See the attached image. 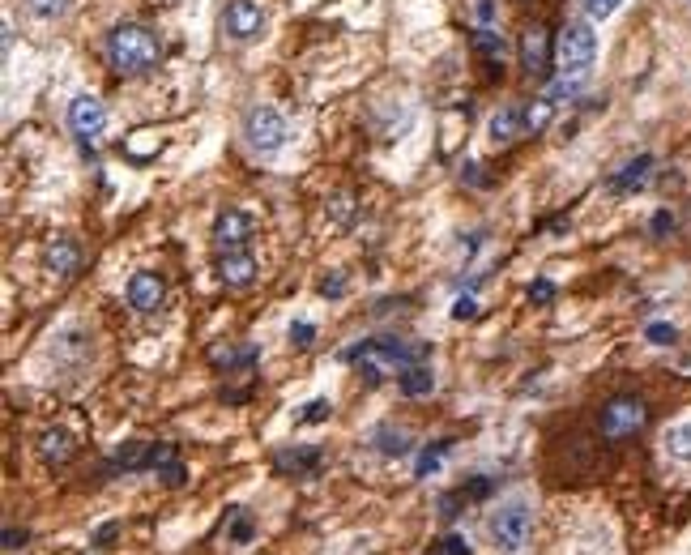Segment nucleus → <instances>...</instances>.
Segmentation results:
<instances>
[{
	"label": "nucleus",
	"mask_w": 691,
	"mask_h": 555,
	"mask_svg": "<svg viewBox=\"0 0 691 555\" xmlns=\"http://www.w3.org/2000/svg\"><path fill=\"white\" fill-rule=\"evenodd\" d=\"M43 265L52 269L56 278H73L77 265H82V248H77V240H69V235H60V240H52L43 248Z\"/></svg>",
	"instance_id": "nucleus-12"
},
{
	"label": "nucleus",
	"mask_w": 691,
	"mask_h": 555,
	"mask_svg": "<svg viewBox=\"0 0 691 555\" xmlns=\"http://www.w3.org/2000/svg\"><path fill=\"white\" fill-rule=\"evenodd\" d=\"M649 171H653V158H649V154L632 158L628 167L615 171V176L606 180V193H615V197H628V193H636V188H645V184H649Z\"/></svg>",
	"instance_id": "nucleus-13"
},
{
	"label": "nucleus",
	"mask_w": 691,
	"mask_h": 555,
	"mask_svg": "<svg viewBox=\"0 0 691 555\" xmlns=\"http://www.w3.org/2000/svg\"><path fill=\"white\" fill-rule=\"evenodd\" d=\"M645 419H649V410H645V402H640V398H615V402H606V410H602V436L606 440H623V436L640 432Z\"/></svg>",
	"instance_id": "nucleus-6"
},
{
	"label": "nucleus",
	"mask_w": 691,
	"mask_h": 555,
	"mask_svg": "<svg viewBox=\"0 0 691 555\" xmlns=\"http://www.w3.org/2000/svg\"><path fill=\"white\" fill-rule=\"evenodd\" d=\"M666 231H674V218H670V214L662 210V214L653 218V235H666Z\"/></svg>",
	"instance_id": "nucleus-33"
},
{
	"label": "nucleus",
	"mask_w": 691,
	"mask_h": 555,
	"mask_svg": "<svg viewBox=\"0 0 691 555\" xmlns=\"http://www.w3.org/2000/svg\"><path fill=\"white\" fill-rule=\"evenodd\" d=\"M312 338H316V329H312L308 321H295V325H291V342H295V346H312Z\"/></svg>",
	"instance_id": "nucleus-29"
},
{
	"label": "nucleus",
	"mask_w": 691,
	"mask_h": 555,
	"mask_svg": "<svg viewBox=\"0 0 691 555\" xmlns=\"http://www.w3.org/2000/svg\"><path fill=\"white\" fill-rule=\"evenodd\" d=\"M555 56H559V69H564L568 82L581 86L589 77V69H593V56H598V35H593L585 22H568L564 30H559Z\"/></svg>",
	"instance_id": "nucleus-4"
},
{
	"label": "nucleus",
	"mask_w": 691,
	"mask_h": 555,
	"mask_svg": "<svg viewBox=\"0 0 691 555\" xmlns=\"http://www.w3.org/2000/svg\"><path fill=\"white\" fill-rule=\"evenodd\" d=\"M22 538H26V534H18V530H5V547H9V551H18Z\"/></svg>",
	"instance_id": "nucleus-35"
},
{
	"label": "nucleus",
	"mask_w": 691,
	"mask_h": 555,
	"mask_svg": "<svg viewBox=\"0 0 691 555\" xmlns=\"http://www.w3.org/2000/svg\"><path fill=\"white\" fill-rule=\"evenodd\" d=\"M525 133V111L521 107H500L491 116V141L495 146H508V141H517Z\"/></svg>",
	"instance_id": "nucleus-15"
},
{
	"label": "nucleus",
	"mask_w": 691,
	"mask_h": 555,
	"mask_svg": "<svg viewBox=\"0 0 691 555\" xmlns=\"http://www.w3.org/2000/svg\"><path fill=\"white\" fill-rule=\"evenodd\" d=\"M163 274H154V269H137L133 278H128V304H133L137 312H158L163 308Z\"/></svg>",
	"instance_id": "nucleus-10"
},
{
	"label": "nucleus",
	"mask_w": 691,
	"mask_h": 555,
	"mask_svg": "<svg viewBox=\"0 0 691 555\" xmlns=\"http://www.w3.org/2000/svg\"><path fill=\"white\" fill-rule=\"evenodd\" d=\"M329 415H333V402H329V398H316V402L303 406V415H299V419H303V423H325Z\"/></svg>",
	"instance_id": "nucleus-25"
},
{
	"label": "nucleus",
	"mask_w": 691,
	"mask_h": 555,
	"mask_svg": "<svg viewBox=\"0 0 691 555\" xmlns=\"http://www.w3.org/2000/svg\"><path fill=\"white\" fill-rule=\"evenodd\" d=\"M529 299H534V304H551V299H555V287H551V282H534V287H529Z\"/></svg>",
	"instance_id": "nucleus-32"
},
{
	"label": "nucleus",
	"mask_w": 691,
	"mask_h": 555,
	"mask_svg": "<svg viewBox=\"0 0 691 555\" xmlns=\"http://www.w3.org/2000/svg\"><path fill=\"white\" fill-rule=\"evenodd\" d=\"M645 338H649L653 346H670V342H674V325H666V321H653V325L645 329Z\"/></svg>",
	"instance_id": "nucleus-28"
},
{
	"label": "nucleus",
	"mask_w": 691,
	"mask_h": 555,
	"mask_svg": "<svg viewBox=\"0 0 691 555\" xmlns=\"http://www.w3.org/2000/svg\"><path fill=\"white\" fill-rule=\"evenodd\" d=\"M261 26H265V13H261V5H252V0H231V5L222 9V30L239 43L256 39L261 35Z\"/></svg>",
	"instance_id": "nucleus-9"
},
{
	"label": "nucleus",
	"mask_w": 691,
	"mask_h": 555,
	"mask_svg": "<svg viewBox=\"0 0 691 555\" xmlns=\"http://www.w3.org/2000/svg\"><path fill=\"white\" fill-rule=\"evenodd\" d=\"M474 47L491 60V65H504V52H508V47H504V39L495 35V30H474Z\"/></svg>",
	"instance_id": "nucleus-21"
},
{
	"label": "nucleus",
	"mask_w": 691,
	"mask_h": 555,
	"mask_svg": "<svg viewBox=\"0 0 691 555\" xmlns=\"http://www.w3.org/2000/svg\"><path fill=\"white\" fill-rule=\"evenodd\" d=\"M487 530H491V543L500 547L504 555H521L525 543H529V534H534V509H529V500H521V496L504 500L500 509L491 513Z\"/></svg>",
	"instance_id": "nucleus-3"
},
{
	"label": "nucleus",
	"mask_w": 691,
	"mask_h": 555,
	"mask_svg": "<svg viewBox=\"0 0 691 555\" xmlns=\"http://www.w3.org/2000/svg\"><path fill=\"white\" fill-rule=\"evenodd\" d=\"M666 449H670V457H679V462H691V419L679 423V427H670V432H666Z\"/></svg>",
	"instance_id": "nucleus-20"
},
{
	"label": "nucleus",
	"mask_w": 691,
	"mask_h": 555,
	"mask_svg": "<svg viewBox=\"0 0 691 555\" xmlns=\"http://www.w3.org/2000/svg\"><path fill=\"white\" fill-rule=\"evenodd\" d=\"M376 440H380V453H389V457L410 453V436H406V432H389V427H384Z\"/></svg>",
	"instance_id": "nucleus-22"
},
{
	"label": "nucleus",
	"mask_w": 691,
	"mask_h": 555,
	"mask_svg": "<svg viewBox=\"0 0 691 555\" xmlns=\"http://www.w3.org/2000/svg\"><path fill=\"white\" fill-rule=\"evenodd\" d=\"M521 60H525V69L538 73V77L551 69V35H546L542 26L525 30V39H521Z\"/></svg>",
	"instance_id": "nucleus-14"
},
{
	"label": "nucleus",
	"mask_w": 691,
	"mask_h": 555,
	"mask_svg": "<svg viewBox=\"0 0 691 555\" xmlns=\"http://www.w3.org/2000/svg\"><path fill=\"white\" fill-rule=\"evenodd\" d=\"M158 35L150 26H141V22H120L116 30H111V39H107V60H111V69L124 73V77H141V73H150L158 65Z\"/></svg>",
	"instance_id": "nucleus-1"
},
{
	"label": "nucleus",
	"mask_w": 691,
	"mask_h": 555,
	"mask_svg": "<svg viewBox=\"0 0 691 555\" xmlns=\"http://www.w3.org/2000/svg\"><path fill=\"white\" fill-rule=\"evenodd\" d=\"M26 9L35 13V18H43V22H56L64 9H69V0H26Z\"/></svg>",
	"instance_id": "nucleus-23"
},
{
	"label": "nucleus",
	"mask_w": 691,
	"mask_h": 555,
	"mask_svg": "<svg viewBox=\"0 0 691 555\" xmlns=\"http://www.w3.org/2000/svg\"><path fill=\"white\" fill-rule=\"evenodd\" d=\"M397 385H401V393L406 398H427L431 389H436V372L427 368V363H414V368H406L397 376Z\"/></svg>",
	"instance_id": "nucleus-17"
},
{
	"label": "nucleus",
	"mask_w": 691,
	"mask_h": 555,
	"mask_svg": "<svg viewBox=\"0 0 691 555\" xmlns=\"http://www.w3.org/2000/svg\"><path fill=\"white\" fill-rule=\"evenodd\" d=\"M252 231H256L252 214L235 210V205H227V210H222V214L214 218V244H218L222 252H239V248H248Z\"/></svg>",
	"instance_id": "nucleus-7"
},
{
	"label": "nucleus",
	"mask_w": 691,
	"mask_h": 555,
	"mask_svg": "<svg viewBox=\"0 0 691 555\" xmlns=\"http://www.w3.org/2000/svg\"><path fill=\"white\" fill-rule=\"evenodd\" d=\"M158 474H163V479H167L171 487H180V483H184V466L175 462V457H171V462H163V466H158Z\"/></svg>",
	"instance_id": "nucleus-31"
},
{
	"label": "nucleus",
	"mask_w": 691,
	"mask_h": 555,
	"mask_svg": "<svg viewBox=\"0 0 691 555\" xmlns=\"http://www.w3.org/2000/svg\"><path fill=\"white\" fill-rule=\"evenodd\" d=\"M350 363H359V372L367 376V385H380L389 376H401L414 363H423V346H406V342H367L346 351Z\"/></svg>",
	"instance_id": "nucleus-2"
},
{
	"label": "nucleus",
	"mask_w": 691,
	"mask_h": 555,
	"mask_svg": "<svg viewBox=\"0 0 691 555\" xmlns=\"http://www.w3.org/2000/svg\"><path fill=\"white\" fill-rule=\"evenodd\" d=\"M444 453H448V444H436V449H427V453L419 457V479H427V474L444 462Z\"/></svg>",
	"instance_id": "nucleus-27"
},
{
	"label": "nucleus",
	"mask_w": 691,
	"mask_h": 555,
	"mask_svg": "<svg viewBox=\"0 0 691 555\" xmlns=\"http://www.w3.org/2000/svg\"><path fill=\"white\" fill-rule=\"evenodd\" d=\"M39 457L47 466H64L73 457V436L64 432V427H56V432H43V440H39Z\"/></svg>",
	"instance_id": "nucleus-16"
},
{
	"label": "nucleus",
	"mask_w": 691,
	"mask_h": 555,
	"mask_svg": "<svg viewBox=\"0 0 691 555\" xmlns=\"http://www.w3.org/2000/svg\"><path fill=\"white\" fill-rule=\"evenodd\" d=\"M581 5H585V13H589L593 22H602V18H610V13L623 5V0H581Z\"/></svg>",
	"instance_id": "nucleus-26"
},
{
	"label": "nucleus",
	"mask_w": 691,
	"mask_h": 555,
	"mask_svg": "<svg viewBox=\"0 0 691 555\" xmlns=\"http://www.w3.org/2000/svg\"><path fill=\"white\" fill-rule=\"evenodd\" d=\"M320 295H342V278H325L320 282Z\"/></svg>",
	"instance_id": "nucleus-34"
},
{
	"label": "nucleus",
	"mask_w": 691,
	"mask_h": 555,
	"mask_svg": "<svg viewBox=\"0 0 691 555\" xmlns=\"http://www.w3.org/2000/svg\"><path fill=\"white\" fill-rule=\"evenodd\" d=\"M69 129H73V137H82V141L103 137V129H107V107L94 99V94H77V99L69 103Z\"/></svg>",
	"instance_id": "nucleus-8"
},
{
	"label": "nucleus",
	"mask_w": 691,
	"mask_h": 555,
	"mask_svg": "<svg viewBox=\"0 0 691 555\" xmlns=\"http://www.w3.org/2000/svg\"><path fill=\"white\" fill-rule=\"evenodd\" d=\"M218 278H222V287H235V291H244L256 282V257L248 248H239V252H222V261H218Z\"/></svg>",
	"instance_id": "nucleus-11"
},
{
	"label": "nucleus",
	"mask_w": 691,
	"mask_h": 555,
	"mask_svg": "<svg viewBox=\"0 0 691 555\" xmlns=\"http://www.w3.org/2000/svg\"><path fill=\"white\" fill-rule=\"evenodd\" d=\"M244 137H248V146L261 150V154L282 150V141H286V120H282V111H273V107H252L248 120H244Z\"/></svg>",
	"instance_id": "nucleus-5"
},
{
	"label": "nucleus",
	"mask_w": 691,
	"mask_h": 555,
	"mask_svg": "<svg viewBox=\"0 0 691 555\" xmlns=\"http://www.w3.org/2000/svg\"><path fill=\"white\" fill-rule=\"evenodd\" d=\"M436 555H474V547H470V538L465 534H448V538H440Z\"/></svg>",
	"instance_id": "nucleus-24"
},
{
	"label": "nucleus",
	"mask_w": 691,
	"mask_h": 555,
	"mask_svg": "<svg viewBox=\"0 0 691 555\" xmlns=\"http://www.w3.org/2000/svg\"><path fill=\"white\" fill-rule=\"evenodd\" d=\"M474 312H478V299H474V295H461L457 304H453V316H457V321H470Z\"/></svg>",
	"instance_id": "nucleus-30"
},
{
	"label": "nucleus",
	"mask_w": 691,
	"mask_h": 555,
	"mask_svg": "<svg viewBox=\"0 0 691 555\" xmlns=\"http://www.w3.org/2000/svg\"><path fill=\"white\" fill-rule=\"evenodd\" d=\"M150 462V444H137V440H128L116 449V457H111V466H124V470H141Z\"/></svg>",
	"instance_id": "nucleus-18"
},
{
	"label": "nucleus",
	"mask_w": 691,
	"mask_h": 555,
	"mask_svg": "<svg viewBox=\"0 0 691 555\" xmlns=\"http://www.w3.org/2000/svg\"><path fill=\"white\" fill-rule=\"evenodd\" d=\"M551 116H555V103H551V99H534V103L525 107V133L538 137L546 124H551Z\"/></svg>",
	"instance_id": "nucleus-19"
}]
</instances>
